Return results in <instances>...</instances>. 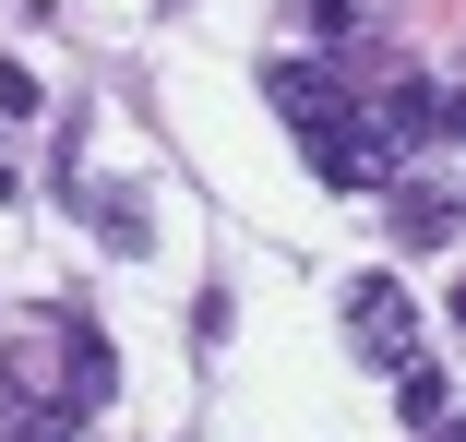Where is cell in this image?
Listing matches in <instances>:
<instances>
[{
	"label": "cell",
	"instance_id": "4",
	"mask_svg": "<svg viewBox=\"0 0 466 442\" xmlns=\"http://www.w3.org/2000/svg\"><path fill=\"white\" fill-rule=\"evenodd\" d=\"M442 407H454V383H442L431 359H407V371H395V418H407V430H442Z\"/></svg>",
	"mask_w": 466,
	"mask_h": 442
},
{
	"label": "cell",
	"instance_id": "5",
	"mask_svg": "<svg viewBox=\"0 0 466 442\" xmlns=\"http://www.w3.org/2000/svg\"><path fill=\"white\" fill-rule=\"evenodd\" d=\"M96 239L132 263V251H156V227H144V192H96Z\"/></svg>",
	"mask_w": 466,
	"mask_h": 442
},
{
	"label": "cell",
	"instance_id": "6",
	"mask_svg": "<svg viewBox=\"0 0 466 442\" xmlns=\"http://www.w3.org/2000/svg\"><path fill=\"white\" fill-rule=\"evenodd\" d=\"M299 13H311V36H359V25H370V0H299Z\"/></svg>",
	"mask_w": 466,
	"mask_h": 442
},
{
	"label": "cell",
	"instance_id": "2",
	"mask_svg": "<svg viewBox=\"0 0 466 442\" xmlns=\"http://www.w3.org/2000/svg\"><path fill=\"white\" fill-rule=\"evenodd\" d=\"M370 132H383V144H442V132H454V96H442V84H419V72H407L395 96L370 108Z\"/></svg>",
	"mask_w": 466,
	"mask_h": 442
},
{
	"label": "cell",
	"instance_id": "3",
	"mask_svg": "<svg viewBox=\"0 0 466 442\" xmlns=\"http://www.w3.org/2000/svg\"><path fill=\"white\" fill-rule=\"evenodd\" d=\"M383 216H395V239H407V251H442V239H454L442 180H383Z\"/></svg>",
	"mask_w": 466,
	"mask_h": 442
},
{
	"label": "cell",
	"instance_id": "9",
	"mask_svg": "<svg viewBox=\"0 0 466 442\" xmlns=\"http://www.w3.org/2000/svg\"><path fill=\"white\" fill-rule=\"evenodd\" d=\"M431 442H454V430H431Z\"/></svg>",
	"mask_w": 466,
	"mask_h": 442
},
{
	"label": "cell",
	"instance_id": "7",
	"mask_svg": "<svg viewBox=\"0 0 466 442\" xmlns=\"http://www.w3.org/2000/svg\"><path fill=\"white\" fill-rule=\"evenodd\" d=\"M0 120H36V72L25 60H0Z\"/></svg>",
	"mask_w": 466,
	"mask_h": 442
},
{
	"label": "cell",
	"instance_id": "1",
	"mask_svg": "<svg viewBox=\"0 0 466 442\" xmlns=\"http://www.w3.org/2000/svg\"><path fill=\"white\" fill-rule=\"evenodd\" d=\"M347 347L383 359V371H407V359H419V299H407L395 276H359V287H347Z\"/></svg>",
	"mask_w": 466,
	"mask_h": 442
},
{
	"label": "cell",
	"instance_id": "8",
	"mask_svg": "<svg viewBox=\"0 0 466 442\" xmlns=\"http://www.w3.org/2000/svg\"><path fill=\"white\" fill-rule=\"evenodd\" d=\"M0 442H48V430H0Z\"/></svg>",
	"mask_w": 466,
	"mask_h": 442
}]
</instances>
